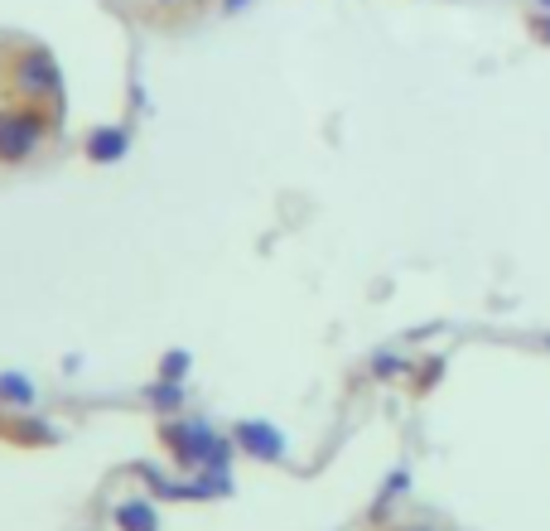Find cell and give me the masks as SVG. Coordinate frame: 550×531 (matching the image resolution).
Instances as JSON below:
<instances>
[{
    "label": "cell",
    "instance_id": "1",
    "mask_svg": "<svg viewBox=\"0 0 550 531\" xmlns=\"http://www.w3.org/2000/svg\"><path fill=\"white\" fill-rule=\"evenodd\" d=\"M39 121L34 116H0V160H20L39 145Z\"/></svg>",
    "mask_w": 550,
    "mask_h": 531
},
{
    "label": "cell",
    "instance_id": "2",
    "mask_svg": "<svg viewBox=\"0 0 550 531\" xmlns=\"http://www.w3.org/2000/svg\"><path fill=\"white\" fill-rule=\"evenodd\" d=\"M126 145H131V140H126L121 126H102V131L87 136V155H92L97 165H116V160L126 155Z\"/></svg>",
    "mask_w": 550,
    "mask_h": 531
},
{
    "label": "cell",
    "instance_id": "3",
    "mask_svg": "<svg viewBox=\"0 0 550 531\" xmlns=\"http://www.w3.org/2000/svg\"><path fill=\"white\" fill-rule=\"evenodd\" d=\"M237 440H242L251 454H261V459L280 454V445H285V435H280V430H271L266 420H247V425H237Z\"/></svg>",
    "mask_w": 550,
    "mask_h": 531
},
{
    "label": "cell",
    "instance_id": "4",
    "mask_svg": "<svg viewBox=\"0 0 550 531\" xmlns=\"http://www.w3.org/2000/svg\"><path fill=\"white\" fill-rule=\"evenodd\" d=\"M165 377H184V353H174L165 363Z\"/></svg>",
    "mask_w": 550,
    "mask_h": 531
},
{
    "label": "cell",
    "instance_id": "5",
    "mask_svg": "<svg viewBox=\"0 0 550 531\" xmlns=\"http://www.w3.org/2000/svg\"><path fill=\"white\" fill-rule=\"evenodd\" d=\"M251 0H222V10H227V15H237V10H247Z\"/></svg>",
    "mask_w": 550,
    "mask_h": 531
},
{
    "label": "cell",
    "instance_id": "6",
    "mask_svg": "<svg viewBox=\"0 0 550 531\" xmlns=\"http://www.w3.org/2000/svg\"><path fill=\"white\" fill-rule=\"evenodd\" d=\"M536 34H541V39H546V44H550V15H546V20H541V25H536Z\"/></svg>",
    "mask_w": 550,
    "mask_h": 531
},
{
    "label": "cell",
    "instance_id": "7",
    "mask_svg": "<svg viewBox=\"0 0 550 531\" xmlns=\"http://www.w3.org/2000/svg\"><path fill=\"white\" fill-rule=\"evenodd\" d=\"M541 5H550V0H541Z\"/></svg>",
    "mask_w": 550,
    "mask_h": 531
}]
</instances>
